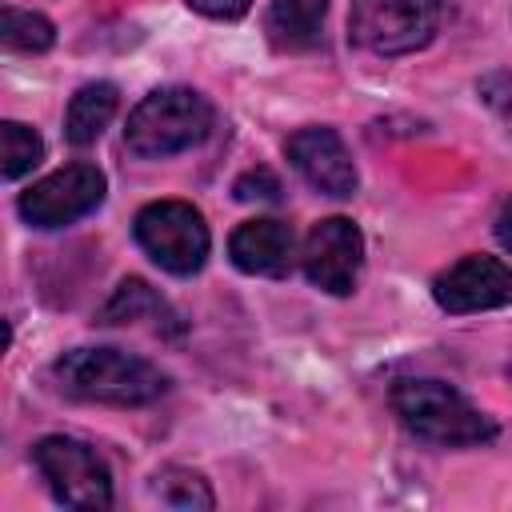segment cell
<instances>
[{
	"label": "cell",
	"mask_w": 512,
	"mask_h": 512,
	"mask_svg": "<svg viewBox=\"0 0 512 512\" xmlns=\"http://www.w3.org/2000/svg\"><path fill=\"white\" fill-rule=\"evenodd\" d=\"M236 200H280V180L268 168H252L236 180Z\"/></svg>",
	"instance_id": "ac0fdd59"
},
{
	"label": "cell",
	"mask_w": 512,
	"mask_h": 512,
	"mask_svg": "<svg viewBox=\"0 0 512 512\" xmlns=\"http://www.w3.org/2000/svg\"><path fill=\"white\" fill-rule=\"evenodd\" d=\"M296 236L284 220H244L228 236V256L248 276H284L292 268Z\"/></svg>",
	"instance_id": "8fae6325"
},
{
	"label": "cell",
	"mask_w": 512,
	"mask_h": 512,
	"mask_svg": "<svg viewBox=\"0 0 512 512\" xmlns=\"http://www.w3.org/2000/svg\"><path fill=\"white\" fill-rule=\"evenodd\" d=\"M292 168L324 196H352L360 176H356V164H352V152L344 148V140L332 132V128H300L288 136L284 144Z\"/></svg>",
	"instance_id": "30bf717a"
},
{
	"label": "cell",
	"mask_w": 512,
	"mask_h": 512,
	"mask_svg": "<svg viewBox=\"0 0 512 512\" xmlns=\"http://www.w3.org/2000/svg\"><path fill=\"white\" fill-rule=\"evenodd\" d=\"M104 172L96 164H64L56 172H48L44 180H36L24 196H20V216L32 228H64L76 224L80 216L96 212L104 204Z\"/></svg>",
	"instance_id": "52a82bcc"
},
{
	"label": "cell",
	"mask_w": 512,
	"mask_h": 512,
	"mask_svg": "<svg viewBox=\"0 0 512 512\" xmlns=\"http://www.w3.org/2000/svg\"><path fill=\"white\" fill-rule=\"evenodd\" d=\"M156 496L172 508H212L216 496L208 488V480L192 468H164L156 472Z\"/></svg>",
	"instance_id": "e0dca14e"
},
{
	"label": "cell",
	"mask_w": 512,
	"mask_h": 512,
	"mask_svg": "<svg viewBox=\"0 0 512 512\" xmlns=\"http://www.w3.org/2000/svg\"><path fill=\"white\" fill-rule=\"evenodd\" d=\"M52 380L72 400L116 408L152 404L168 392V376L152 360L132 356L124 348H72L52 364Z\"/></svg>",
	"instance_id": "6da1fadb"
},
{
	"label": "cell",
	"mask_w": 512,
	"mask_h": 512,
	"mask_svg": "<svg viewBox=\"0 0 512 512\" xmlns=\"http://www.w3.org/2000/svg\"><path fill=\"white\" fill-rule=\"evenodd\" d=\"M208 128L212 104L196 88H156L128 112L124 144L140 160H164L200 144Z\"/></svg>",
	"instance_id": "7a4b0ae2"
},
{
	"label": "cell",
	"mask_w": 512,
	"mask_h": 512,
	"mask_svg": "<svg viewBox=\"0 0 512 512\" xmlns=\"http://www.w3.org/2000/svg\"><path fill=\"white\" fill-rule=\"evenodd\" d=\"M328 0H272L264 16V32L284 52H304L320 40Z\"/></svg>",
	"instance_id": "7c38bea8"
},
{
	"label": "cell",
	"mask_w": 512,
	"mask_h": 512,
	"mask_svg": "<svg viewBox=\"0 0 512 512\" xmlns=\"http://www.w3.org/2000/svg\"><path fill=\"white\" fill-rule=\"evenodd\" d=\"M476 92H480V100H484L488 108H496V112H512V72H508V68L488 72V76L476 84Z\"/></svg>",
	"instance_id": "d6986e66"
},
{
	"label": "cell",
	"mask_w": 512,
	"mask_h": 512,
	"mask_svg": "<svg viewBox=\"0 0 512 512\" xmlns=\"http://www.w3.org/2000/svg\"><path fill=\"white\" fill-rule=\"evenodd\" d=\"M32 460L44 476V484L52 488V496L68 508H108L112 504V476L104 468V460L72 436H44L32 448Z\"/></svg>",
	"instance_id": "8992f818"
},
{
	"label": "cell",
	"mask_w": 512,
	"mask_h": 512,
	"mask_svg": "<svg viewBox=\"0 0 512 512\" xmlns=\"http://www.w3.org/2000/svg\"><path fill=\"white\" fill-rule=\"evenodd\" d=\"M496 240L512 252V196L504 200V208H500V216H496Z\"/></svg>",
	"instance_id": "44dd1931"
},
{
	"label": "cell",
	"mask_w": 512,
	"mask_h": 512,
	"mask_svg": "<svg viewBox=\"0 0 512 512\" xmlns=\"http://www.w3.org/2000/svg\"><path fill=\"white\" fill-rule=\"evenodd\" d=\"M116 104H120V92L108 80H96V84L76 88V96L64 108V136H68V144H76V148L96 144V136L116 116Z\"/></svg>",
	"instance_id": "4fadbf2b"
},
{
	"label": "cell",
	"mask_w": 512,
	"mask_h": 512,
	"mask_svg": "<svg viewBox=\"0 0 512 512\" xmlns=\"http://www.w3.org/2000/svg\"><path fill=\"white\" fill-rule=\"evenodd\" d=\"M432 296L444 312H488L512 304V268L496 256H464L436 276Z\"/></svg>",
	"instance_id": "9c48e42d"
},
{
	"label": "cell",
	"mask_w": 512,
	"mask_h": 512,
	"mask_svg": "<svg viewBox=\"0 0 512 512\" xmlns=\"http://www.w3.org/2000/svg\"><path fill=\"white\" fill-rule=\"evenodd\" d=\"M300 260H304V276L320 292L348 296L364 264V236L348 216H328L308 232Z\"/></svg>",
	"instance_id": "ba28073f"
},
{
	"label": "cell",
	"mask_w": 512,
	"mask_h": 512,
	"mask_svg": "<svg viewBox=\"0 0 512 512\" xmlns=\"http://www.w3.org/2000/svg\"><path fill=\"white\" fill-rule=\"evenodd\" d=\"M392 408L404 420V428L428 444L460 448V444H484L496 436V424L444 380H396Z\"/></svg>",
	"instance_id": "3957f363"
},
{
	"label": "cell",
	"mask_w": 512,
	"mask_h": 512,
	"mask_svg": "<svg viewBox=\"0 0 512 512\" xmlns=\"http://www.w3.org/2000/svg\"><path fill=\"white\" fill-rule=\"evenodd\" d=\"M0 44L8 52H48L56 44V28L40 12L24 8H4L0 12Z\"/></svg>",
	"instance_id": "9a60e30c"
},
{
	"label": "cell",
	"mask_w": 512,
	"mask_h": 512,
	"mask_svg": "<svg viewBox=\"0 0 512 512\" xmlns=\"http://www.w3.org/2000/svg\"><path fill=\"white\" fill-rule=\"evenodd\" d=\"M508 372H512V368H508Z\"/></svg>",
	"instance_id": "7402d4cb"
},
{
	"label": "cell",
	"mask_w": 512,
	"mask_h": 512,
	"mask_svg": "<svg viewBox=\"0 0 512 512\" xmlns=\"http://www.w3.org/2000/svg\"><path fill=\"white\" fill-rule=\"evenodd\" d=\"M136 244L172 276H192L204 268L212 236L188 200H152L136 212Z\"/></svg>",
	"instance_id": "5b68a950"
},
{
	"label": "cell",
	"mask_w": 512,
	"mask_h": 512,
	"mask_svg": "<svg viewBox=\"0 0 512 512\" xmlns=\"http://www.w3.org/2000/svg\"><path fill=\"white\" fill-rule=\"evenodd\" d=\"M140 316H152L160 328H176V316H172V308L156 296V288L144 284L140 276H128V280L116 284L112 300L96 312V324H132V320H140Z\"/></svg>",
	"instance_id": "5bb4252c"
},
{
	"label": "cell",
	"mask_w": 512,
	"mask_h": 512,
	"mask_svg": "<svg viewBox=\"0 0 512 512\" xmlns=\"http://www.w3.org/2000/svg\"><path fill=\"white\" fill-rule=\"evenodd\" d=\"M440 0H352L348 36L372 56H408L436 36Z\"/></svg>",
	"instance_id": "277c9868"
},
{
	"label": "cell",
	"mask_w": 512,
	"mask_h": 512,
	"mask_svg": "<svg viewBox=\"0 0 512 512\" xmlns=\"http://www.w3.org/2000/svg\"><path fill=\"white\" fill-rule=\"evenodd\" d=\"M0 148H4V180H20L44 160V140L20 120L0 124Z\"/></svg>",
	"instance_id": "2e32d148"
},
{
	"label": "cell",
	"mask_w": 512,
	"mask_h": 512,
	"mask_svg": "<svg viewBox=\"0 0 512 512\" xmlns=\"http://www.w3.org/2000/svg\"><path fill=\"white\" fill-rule=\"evenodd\" d=\"M184 4L208 20H240L252 8V0H184Z\"/></svg>",
	"instance_id": "ffe728a7"
}]
</instances>
